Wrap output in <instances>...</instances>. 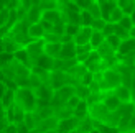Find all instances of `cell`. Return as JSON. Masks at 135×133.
I'll list each match as a JSON object with an SVG mask.
<instances>
[{"instance_id": "6da1fadb", "label": "cell", "mask_w": 135, "mask_h": 133, "mask_svg": "<svg viewBox=\"0 0 135 133\" xmlns=\"http://www.w3.org/2000/svg\"><path fill=\"white\" fill-rule=\"evenodd\" d=\"M15 104L20 105L26 114L30 112H35L36 105H38V99L35 95V92L28 87H20L17 92H15Z\"/></svg>"}, {"instance_id": "7a4b0ae2", "label": "cell", "mask_w": 135, "mask_h": 133, "mask_svg": "<svg viewBox=\"0 0 135 133\" xmlns=\"http://www.w3.org/2000/svg\"><path fill=\"white\" fill-rule=\"evenodd\" d=\"M109 114H110V112L107 110V107L104 105V102H97L96 105L89 107V115H91L92 120H96V122H102V123H105Z\"/></svg>"}, {"instance_id": "3957f363", "label": "cell", "mask_w": 135, "mask_h": 133, "mask_svg": "<svg viewBox=\"0 0 135 133\" xmlns=\"http://www.w3.org/2000/svg\"><path fill=\"white\" fill-rule=\"evenodd\" d=\"M25 49L28 53V58H31L33 64H35V61L45 53V39H33Z\"/></svg>"}, {"instance_id": "277c9868", "label": "cell", "mask_w": 135, "mask_h": 133, "mask_svg": "<svg viewBox=\"0 0 135 133\" xmlns=\"http://www.w3.org/2000/svg\"><path fill=\"white\" fill-rule=\"evenodd\" d=\"M79 123H81V120L73 115V117H69V118L59 120V122H58L56 130H58V131H61V133H69V131L78 130V128H79Z\"/></svg>"}, {"instance_id": "5b68a950", "label": "cell", "mask_w": 135, "mask_h": 133, "mask_svg": "<svg viewBox=\"0 0 135 133\" xmlns=\"http://www.w3.org/2000/svg\"><path fill=\"white\" fill-rule=\"evenodd\" d=\"M58 59H64V61H68V59H76V44H74V41L61 44V51L58 54Z\"/></svg>"}, {"instance_id": "8992f818", "label": "cell", "mask_w": 135, "mask_h": 133, "mask_svg": "<svg viewBox=\"0 0 135 133\" xmlns=\"http://www.w3.org/2000/svg\"><path fill=\"white\" fill-rule=\"evenodd\" d=\"M112 92H114V95H115L122 104L132 102V87H127V85L122 84V85H119V87H115Z\"/></svg>"}, {"instance_id": "52a82bcc", "label": "cell", "mask_w": 135, "mask_h": 133, "mask_svg": "<svg viewBox=\"0 0 135 133\" xmlns=\"http://www.w3.org/2000/svg\"><path fill=\"white\" fill-rule=\"evenodd\" d=\"M91 35H92L91 26H81V30L78 31V35L73 38V41H74V44H89Z\"/></svg>"}, {"instance_id": "ba28073f", "label": "cell", "mask_w": 135, "mask_h": 133, "mask_svg": "<svg viewBox=\"0 0 135 133\" xmlns=\"http://www.w3.org/2000/svg\"><path fill=\"white\" fill-rule=\"evenodd\" d=\"M102 102H104V105L107 107V110H109V112H117L119 107H120V104H122L115 95H114L112 90L110 92H104V100Z\"/></svg>"}, {"instance_id": "9c48e42d", "label": "cell", "mask_w": 135, "mask_h": 133, "mask_svg": "<svg viewBox=\"0 0 135 133\" xmlns=\"http://www.w3.org/2000/svg\"><path fill=\"white\" fill-rule=\"evenodd\" d=\"M35 66L36 68H40V69H43V71H53L55 69V58H51V56H48V54H43L40 56L36 61H35Z\"/></svg>"}, {"instance_id": "30bf717a", "label": "cell", "mask_w": 135, "mask_h": 133, "mask_svg": "<svg viewBox=\"0 0 135 133\" xmlns=\"http://www.w3.org/2000/svg\"><path fill=\"white\" fill-rule=\"evenodd\" d=\"M132 53H135V39L127 38V39H122V43H120L115 54L117 56H127V54H132Z\"/></svg>"}, {"instance_id": "8fae6325", "label": "cell", "mask_w": 135, "mask_h": 133, "mask_svg": "<svg viewBox=\"0 0 135 133\" xmlns=\"http://www.w3.org/2000/svg\"><path fill=\"white\" fill-rule=\"evenodd\" d=\"M41 17H43V10L40 7H30L25 18L28 20V25H31V23H40L41 22Z\"/></svg>"}, {"instance_id": "7c38bea8", "label": "cell", "mask_w": 135, "mask_h": 133, "mask_svg": "<svg viewBox=\"0 0 135 133\" xmlns=\"http://www.w3.org/2000/svg\"><path fill=\"white\" fill-rule=\"evenodd\" d=\"M73 115L79 118V120H84L86 117H89V105H87L86 100H81L78 105H76V109L73 110Z\"/></svg>"}, {"instance_id": "4fadbf2b", "label": "cell", "mask_w": 135, "mask_h": 133, "mask_svg": "<svg viewBox=\"0 0 135 133\" xmlns=\"http://www.w3.org/2000/svg\"><path fill=\"white\" fill-rule=\"evenodd\" d=\"M100 5V18H104L105 22L109 20V15H110V12L117 7V3H115V0H105V2H102V3H99Z\"/></svg>"}, {"instance_id": "5bb4252c", "label": "cell", "mask_w": 135, "mask_h": 133, "mask_svg": "<svg viewBox=\"0 0 135 133\" xmlns=\"http://www.w3.org/2000/svg\"><path fill=\"white\" fill-rule=\"evenodd\" d=\"M28 36L33 38V39H43V36H45L43 26L40 25V23H31V25H28Z\"/></svg>"}, {"instance_id": "9a60e30c", "label": "cell", "mask_w": 135, "mask_h": 133, "mask_svg": "<svg viewBox=\"0 0 135 133\" xmlns=\"http://www.w3.org/2000/svg\"><path fill=\"white\" fill-rule=\"evenodd\" d=\"M41 18L55 25L58 22H61V12L56 10V8H53V10H43V17Z\"/></svg>"}, {"instance_id": "2e32d148", "label": "cell", "mask_w": 135, "mask_h": 133, "mask_svg": "<svg viewBox=\"0 0 135 133\" xmlns=\"http://www.w3.org/2000/svg\"><path fill=\"white\" fill-rule=\"evenodd\" d=\"M0 104H2L3 109H10L12 105L15 104V90H13V89H7L3 97L0 99Z\"/></svg>"}, {"instance_id": "e0dca14e", "label": "cell", "mask_w": 135, "mask_h": 133, "mask_svg": "<svg viewBox=\"0 0 135 133\" xmlns=\"http://www.w3.org/2000/svg\"><path fill=\"white\" fill-rule=\"evenodd\" d=\"M105 41V36L102 35V31H94L92 30V35H91V39H89V44H91V48L96 51L100 44H102Z\"/></svg>"}, {"instance_id": "ac0fdd59", "label": "cell", "mask_w": 135, "mask_h": 133, "mask_svg": "<svg viewBox=\"0 0 135 133\" xmlns=\"http://www.w3.org/2000/svg\"><path fill=\"white\" fill-rule=\"evenodd\" d=\"M92 125H94V128L99 130L100 133H122L117 127H112V125H107V123H102V122L92 120Z\"/></svg>"}, {"instance_id": "d6986e66", "label": "cell", "mask_w": 135, "mask_h": 133, "mask_svg": "<svg viewBox=\"0 0 135 133\" xmlns=\"http://www.w3.org/2000/svg\"><path fill=\"white\" fill-rule=\"evenodd\" d=\"M61 44L63 43H45V54H48L51 58H58L59 51H61Z\"/></svg>"}, {"instance_id": "ffe728a7", "label": "cell", "mask_w": 135, "mask_h": 133, "mask_svg": "<svg viewBox=\"0 0 135 133\" xmlns=\"http://www.w3.org/2000/svg\"><path fill=\"white\" fill-rule=\"evenodd\" d=\"M115 3L119 8H122V12L125 15H130L135 10V0H115Z\"/></svg>"}, {"instance_id": "44dd1931", "label": "cell", "mask_w": 135, "mask_h": 133, "mask_svg": "<svg viewBox=\"0 0 135 133\" xmlns=\"http://www.w3.org/2000/svg\"><path fill=\"white\" fill-rule=\"evenodd\" d=\"M13 59L15 61H18V63H22L23 66H26V68H30V58H28V53H26V49L25 48H22V49H18L15 54H13Z\"/></svg>"}, {"instance_id": "7402d4cb", "label": "cell", "mask_w": 135, "mask_h": 133, "mask_svg": "<svg viewBox=\"0 0 135 133\" xmlns=\"http://www.w3.org/2000/svg\"><path fill=\"white\" fill-rule=\"evenodd\" d=\"M96 51L99 53V56L102 58V59H105V58H110V56H114V54H115V51H114V49L110 48V46L107 44V41H104V43L100 44V46H99V48H97Z\"/></svg>"}, {"instance_id": "603a6c76", "label": "cell", "mask_w": 135, "mask_h": 133, "mask_svg": "<svg viewBox=\"0 0 135 133\" xmlns=\"http://www.w3.org/2000/svg\"><path fill=\"white\" fill-rule=\"evenodd\" d=\"M74 89H76V97H79L81 100H87V97L91 95V89L87 85L78 84V85H74Z\"/></svg>"}, {"instance_id": "cb8c5ba5", "label": "cell", "mask_w": 135, "mask_h": 133, "mask_svg": "<svg viewBox=\"0 0 135 133\" xmlns=\"http://www.w3.org/2000/svg\"><path fill=\"white\" fill-rule=\"evenodd\" d=\"M125 15V13L122 12V8H119V7H115L112 12H110V15H109V20H107V23H119L120 20H122V17Z\"/></svg>"}, {"instance_id": "d4e9b609", "label": "cell", "mask_w": 135, "mask_h": 133, "mask_svg": "<svg viewBox=\"0 0 135 133\" xmlns=\"http://www.w3.org/2000/svg\"><path fill=\"white\" fill-rule=\"evenodd\" d=\"M94 22V17L89 10H81V26H91Z\"/></svg>"}, {"instance_id": "484cf974", "label": "cell", "mask_w": 135, "mask_h": 133, "mask_svg": "<svg viewBox=\"0 0 135 133\" xmlns=\"http://www.w3.org/2000/svg\"><path fill=\"white\" fill-rule=\"evenodd\" d=\"M105 41H107V44L110 46V48L117 53V49H119V46H120V43H122V39H120L117 35H110V36H107L105 38Z\"/></svg>"}, {"instance_id": "4316f807", "label": "cell", "mask_w": 135, "mask_h": 133, "mask_svg": "<svg viewBox=\"0 0 135 133\" xmlns=\"http://www.w3.org/2000/svg\"><path fill=\"white\" fill-rule=\"evenodd\" d=\"M86 10H89V12H91V15H92L94 18H99V17H100V5H99L97 0H92Z\"/></svg>"}, {"instance_id": "83f0119b", "label": "cell", "mask_w": 135, "mask_h": 133, "mask_svg": "<svg viewBox=\"0 0 135 133\" xmlns=\"http://www.w3.org/2000/svg\"><path fill=\"white\" fill-rule=\"evenodd\" d=\"M8 20H10V10L7 8V7H3L2 10H0V26H5L8 25Z\"/></svg>"}, {"instance_id": "f1b7e54d", "label": "cell", "mask_w": 135, "mask_h": 133, "mask_svg": "<svg viewBox=\"0 0 135 133\" xmlns=\"http://www.w3.org/2000/svg\"><path fill=\"white\" fill-rule=\"evenodd\" d=\"M119 25L122 26L124 30L130 31V30L133 28V22H132V17H130V15H124V17H122V20L119 22Z\"/></svg>"}, {"instance_id": "f546056e", "label": "cell", "mask_w": 135, "mask_h": 133, "mask_svg": "<svg viewBox=\"0 0 135 133\" xmlns=\"http://www.w3.org/2000/svg\"><path fill=\"white\" fill-rule=\"evenodd\" d=\"M114 35H117L120 39H127V38H130V36H129V31L124 30L119 23H114Z\"/></svg>"}, {"instance_id": "4dcf8cb0", "label": "cell", "mask_w": 135, "mask_h": 133, "mask_svg": "<svg viewBox=\"0 0 135 133\" xmlns=\"http://www.w3.org/2000/svg\"><path fill=\"white\" fill-rule=\"evenodd\" d=\"M105 25H107V22L104 18H94V22H92V25H91V28L94 30V31H102L104 28H105Z\"/></svg>"}, {"instance_id": "1f68e13d", "label": "cell", "mask_w": 135, "mask_h": 133, "mask_svg": "<svg viewBox=\"0 0 135 133\" xmlns=\"http://www.w3.org/2000/svg\"><path fill=\"white\" fill-rule=\"evenodd\" d=\"M81 30V25H69V23H66V28H64V33L66 35H69V36H76L78 35V31Z\"/></svg>"}, {"instance_id": "d6a6232c", "label": "cell", "mask_w": 135, "mask_h": 133, "mask_svg": "<svg viewBox=\"0 0 135 133\" xmlns=\"http://www.w3.org/2000/svg\"><path fill=\"white\" fill-rule=\"evenodd\" d=\"M94 51L91 48V44H76V56H81V54H87V53Z\"/></svg>"}, {"instance_id": "836d02e7", "label": "cell", "mask_w": 135, "mask_h": 133, "mask_svg": "<svg viewBox=\"0 0 135 133\" xmlns=\"http://www.w3.org/2000/svg\"><path fill=\"white\" fill-rule=\"evenodd\" d=\"M92 82H94V72L87 71L86 74L83 76V79H81V84H83V85H87V87H89Z\"/></svg>"}, {"instance_id": "e575fe53", "label": "cell", "mask_w": 135, "mask_h": 133, "mask_svg": "<svg viewBox=\"0 0 135 133\" xmlns=\"http://www.w3.org/2000/svg\"><path fill=\"white\" fill-rule=\"evenodd\" d=\"M81 102V99L79 97H76V95H73V97H69V99H68V100H66V107L68 109H71V110H74V109H76V105Z\"/></svg>"}, {"instance_id": "d590c367", "label": "cell", "mask_w": 135, "mask_h": 133, "mask_svg": "<svg viewBox=\"0 0 135 133\" xmlns=\"http://www.w3.org/2000/svg\"><path fill=\"white\" fill-rule=\"evenodd\" d=\"M40 25L43 26L45 33H51L53 30H55V25H53V23H50V22H46V20H43V18H41V22H40Z\"/></svg>"}, {"instance_id": "8d00e7d4", "label": "cell", "mask_w": 135, "mask_h": 133, "mask_svg": "<svg viewBox=\"0 0 135 133\" xmlns=\"http://www.w3.org/2000/svg\"><path fill=\"white\" fill-rule=\"evenodd\" d=\"M13 125H15V128H17V133H30V128L26 127L23 122H20V123H13Z\"/></svg>"}, {"instance_id": "74e56055", "label": "cell", "mask_w": 135, "mask_h": 133, "mask_svg": "<svg viewBox=\"0 0 135 133\" xmlns=\"http://www.w3.org/2000/svg\"><path fill=\"white\" fill-rule=\"evenodd\" d=\"M74 2H76V5L79 7L81 10H86L87 7H89V3L92 2V0H74Z\"/></svg>"}, {"instance_id": "f35d334b", "label": "cell", "mask_w": 135, "mask_h": 133, "mask_svg": "<svg viewBox=\"0 0 135 133\" xmlns=\"http://www.w3.org/2000/svg\"><path fill=\"white\" fill-rule=\"evenodd\" d=\"M127 131H135V112H133V115L130 117V123H129V130Z\"/></svg>"}, {"instance_id": "ab89813d", "label": "cell", "mask_w": 135, "mask_h": 133, "mask_svg": "<svg viewBox=\"0 0 135 133\" xmlns=\"http://www.w3.org/2000/svg\"><path fill=\"white\" fill-rule=\"evenodd\" d=\"M7 89H8V87H7V85H5L3 82H0V99L3 97V94L7 92Z\"/></svg>"}, {"instance_id": "60d3db41", "label": "cell", "mask_w": 135, "mask_h": 133, "mask_svg": "<svg viewBox=\"0 0 135 133\" xmlns=\"http://www.w3.org/2000/svg\"><path fill=\"white\" fill-rule=\"evenodd\" d=\"M129 36H130V38H133V39H135V26H133V28H132V30H130V31H129Z\"/></svg>"}, {"instance_id": "b9f144b4", "label": "cell", "mask_w": 135, "mask_h": 133, "mask_svg": "<svg viewBox=\"0 0 135 133\" xmlns=\"http://www.w3.org/2000/svg\"><path fill=\"white\" fill-rule=\"evenodd\" d=\"M3 35H5V28H3V26H0V38H3Z\"/></svg>"}, {"instance_id": "7bdbcfd3", "label": "cell", "mask_w": 135, "mask_h": 133, "mask_svg": "<svg viewBox=\"0 0 135 133\" xmlns=\"http://www.w3.org/2000/svg\"><path fill=\"white\" fill-rule=\"evenodd\" d=\"M130 17H132V22H133V26H135V10L130 13Z\"/></svg>"}, {"instance_id": "ee69618b", "label": "cell", "mask_w": 135, "mask_h": 133, "mask_svg": "<svg viewBox=\"0 0 135 133\" xmlns=\"http://www.w3.org/2000/svg\"><path fill=\"white\" fill-rule=\"evenodd\" d=\"M43 133H56V130H46V131H43Z\"/></svg>"}, {"instance_id": "f6af8a7d", "label": "cell", "mask_w": 135, "mask_h": 133, "mask_svg": "<svg viewBox=\"0 0 135 133\" xmlns=\"http://www.w3.org/2000/svg\"><path fill=\"white\" fill-rule=\"evenodd\" d=\"M91 133H100V131H99V130H96V128H94V130H92Z\"/></svg>"}, {"instance_id": "bcb514c9", "label": "cell", "mask_w": 135, "mask_h": 133, "mask_svg": "<svg viewBox=\"0 0 135 133\" xmlns=\"http://www.w3.org/2000/svg\"><path fill=\"white\" fill-rule=\"evenodd\" d=\"M89 133H91V131H89Z\"/></svg>"}]
</instances>
